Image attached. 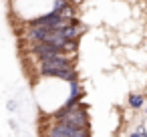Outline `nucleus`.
<instances>
[{
    "instance_id": "obj_2",
    "label": "nucleus",
    "mask_w": 147,
    "mask_h": 137,
    "mask_svg": "<svg viewBox=\"0 0 147 137\" xmlns=\"http://www.w3.org/2000/svg\"><path fill=\"white\" fill-rule=\"evenodd\" d=\"M145 103H147V101H145V97H143L141 93H129V97H127V105H129L131 109H141Z\"/></svg>"
},
{
    "instance_id": "obj_3",
    "label": "nucleus",
    "mask_w": 147,
    "mask_h": 137,
    "mask_svg": "<svg viewBox=\"0 0 147 137\" xmlns=\"http://www.w3.org/2000/svg\"><path fill=\"white\" fill-rule=\"evenodd\" d=\"M8 125H10V129H12L16 135H20V129H18V125L14 123V119H8Z\"/></svg>"
},
{
    "instance_id": "obj_7",
    "label": "nucleus",
    "mask_w": 147,
    "mask_h": 137,
    "mask_svg": "<svg viewBox=\"0 0 147 137\" xmlns=\"http://www.w3.org/2000/svg\"><path fill=\"white\" fill-rule=\"evenodd\" d=\"M145 117H147V103H145Z\"/></svg>"
},
{
    "instance_id": "obj_5",
    "label": "nucleus",
    "mask_w": 147,
    "mask_h": 137,
    "mask_svg": "<svg viewBox=\"0 0 147 137\" xmlns=\"http://www.w3.org/2000/svg\"><path fill=\"white\" fill-rule=\"evenodd\" d=\"M6 107H8V111H10V113H12V111H16V103H14V101H8V105H6Z\"/></svg>"
},
{
    "instance_id": "obj_4",
    "label": "nucleus",
    "mask_w": 147,
    "mask_h": 137,
    "mask_svg": "<svg viewBox=\"0 0 147 137\" xmlns=\"http://www.w3.org/2000/svg\"><path fill=\"white\" fill-rule=\"evenodd\" d=\"M137 133H139L141 137H147V127H145V123H141V125L137 127Z\"/></svg>"
},
{
    "instance_id": "obj_6",
    "label": "nucleus",
    "mask_w": 147,
    "mask_h": 137,
    "mask_svg": "<svg viewBox=\"0 0 147 137\" xmlns=\"http://www.w3.org/2000/svg\"><path fill=\"white\" fill-rule=\"evenodd\" d=\"M129 137H141V135H139L137 131H133V133H129Z\"/></svg>"
},
{
    "instance_id": "obj_1",
    "label": "nucleus",
    "mask_w": 147,
    "mask_h": 137,
    "mask_svg": "<svg viewBox=\"0 0 147 137\" xmlns=\"http://www.w3.org/2000/svg\"><path fill=\"white\" fill-rule=\"evenodd\" d=\"M42 137H89V131L75 129V127H69V125H63V123L49 121L47 123V129L42 131Z\"/></svg>"
}]
</instances>
